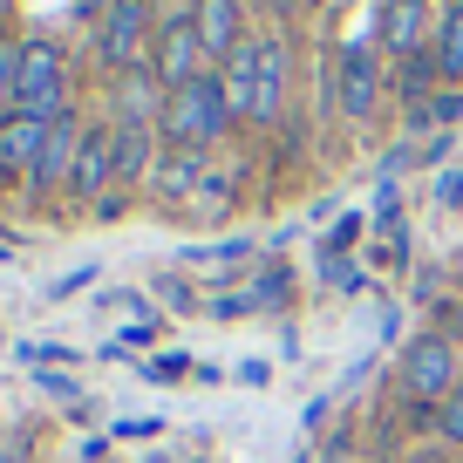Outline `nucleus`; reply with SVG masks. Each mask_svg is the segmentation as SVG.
I'll use <instances>...</instances> for the list:
<instances>
[{
	"label": "nucleus",
	"mask_w": 463,
	"mask_h": 463,
	"mask_svg": "<svg viewBox=\"0 0 463 463\" xmlns=\"http://www.w3.org/2000/svg\"><path fill=\"white\" fill-rule=\"evenodd\" d=\"M184 14H191V28H198V42H204V55H212V69L232 55V48H246L252 34H246V0H184Z\"/></svg>",
	"instance_id": "nucleus-6"
},
{
	"label": "nucleus",
	"mask_w": 463,
	"mask_h": 463,
	"mask_svg": "<svg viewBox=\"0 0 463 463\" xmlns=\"http://www.w3.org/2000/svg\"><path fill=\"white\" fill-rule=\"evenodd\" d=\"M402 389L416 395L422 409L457 395V347H449L443 334H416V341L402 347Z\"/></svg>",
	"instance_id": "nucleus-4"
},
{
	"label": "nucleus",
	"mask_w": 463,
	"mask_h": 463,
	"mask_svg": "<svg viewBox=\"0 0 463 463\" xmlns=\"http://www.w3.org/2000/svg\"><path fill=\"white\" fill-rule=\"evenodd\" d=\"M382 61H375V42H347L341 48V116L347 123H368L382 102Z\"/></svg>",
	"instance_id": "nucleus-5"
},
{
	"label": "nucleus",
	"mask_w": 463,
	"mask_h": 463,
	"mask_svg": "<svg viewBox=\"0 0 463 463\" xmlns=\"http://www.w3.org/2000/svg\"><path fill=\"white\" fill-rule=\"evenodd\" d=\"M409 123H416V130H457V123H463V82H443L430 96V109L409 116Z\"/></svg>",
	"instance_id": "nucleus-17"
},
{
	"label": "nucleus",
	"mask_w": 463,
	"mask_h": 463,
	"mask_svg": "<svg viewBox=\"0 0 463 463\" xmlns=\"http://www.w3.org/2000/svg\"><path fill=\"white\" fill-rule=\"evenodd\" d=\"M48 144V123H28V116H7L0 123V177H34V157Z\"/></svg>",
	"instance_id": "nucleus-12"
},
{
	"label": "nucleus",
	"mask_w": 463,
	"mask_h": 463,
	"mask_svg": "<svg viewBox=\"0 0 463 463\" xmlns=\"http://www.w3.org/2000/svg\"><path fill=\"white\" fill-rule=\"evenodd\" d=\"M443 198H463V164H457V171L443 177Z\"/></svg>",
	"instance_id": "nucleus-23"
},
{
	"label": "nucleus",
	"mask_w": 463,
	"mask_h": 463,
	"mask_svg": "<svg viewBox=\"0 0 463 463\" xmlns=\"http://www.w3.org/2000/svg\"><path fill=\"white\" fill-rule=\"evenodd\" d=\"M116 184V130L109 123H89V137H82V150H75V177H69V191L82 204H102V191Z\"/></svg>",
	"instance_id": "nucleus-7"
},
{
	"label": "nucleus",
	"mask_w": 463,
	"mask_h": 463,
	"mask_svg": "<svg viewBox=\"0 0 463 463\" xmlns=\"http://www.w3.org/2000/svg\"><path fill=\"white\" fill-rule=\"evenodd\" d=\"M232 102H225V82H218V69L212 75H198V82H184V89H171L164 96V116H157V137L171 150H212V144H225L232 137Z\"/></svg>",
	"instance_id": "nucleus-1"
},
{
	"label": "nucleus",
	"mask_w": 463,
	"mask_h": 463,
	"mask_svg": "<svg viewBox=\"0 0 463 463\" xmlns=\"http://www.w3.org/2000/svg\"><path fill=\"white\" fill-rule=\"evenodd\" d=\"M21 34H0V102L14 109V96H21Z\"/></svg>",
	"instance_id": "nucleus-18"
},
{
	"label": "nucleus",
	"mask_w": 463,
	"mask_h": 463,
	"mask_svg": "<svg viewBox=\"0 0 463 463\" xmlns=\"http://www.w3.org/2000/svg\"><path fill=\"white\" fill-rule=\"evenodd\" d=\"M116 130V184H150L157 171V123H109Z\"/></svg>",
	"instance_id": "nucleus-11"
},
{
	"label": "nucleus",
	"mask_w": 463,
	"mask_h": 463,
	"mask_svg": "<svg viewBox=\"0 0 463 463\" xmlns=\"http://www.w3.org/2000/svg\"><path fill=\"white\" fill-rule=\"evenodd\" d=\"M144 69L164 82V96H171V89H184V82H198V75H212V55H204V42H198V28H191L184 7L157 21V34H150V61H144Z\"/></svg>",
	"instance_id": "nucleus-3"
},
{
	"label": "nucleus",
	"mask_w": 463,
	"mask_h": 463,
	"mask_svg": "<svg viewBox=\"0 0 463 463\" xmlns=\"http://www.w3.org/2000/svg\"><path fill=\"white\" fill-rule=\"evenodd\" d=\"M116 123H157L164 116V82L150 69H130V75H116Z\"/></svg>",
	"instance_id": "nucleus-13"
},
{
	"label": "nucleus",
	"mask_w": 463,
	"mask_h": 463,
	"mask_svg": "<svg viewBox=\"0 0 463 463\" xmlns=\"http://www.w3.org/2000/svg\"><path fill=\"white\" fill-rule=\"evenodd\" d=\"M150 34H157V7L150 0H109L96 21V69L102 75H130L150 61Z\"/></svg>",
	"instance_id": "nucleus-2"
},
{
	"label": "nucleus",
	"mask_w": 463,
	"mask_h": 463,
	"mask_svg": "<svg viewBox=\"0 0 463 463\" xmlns=\"http://www.w3.org/2000/svg\"><path fill=\"white\" fill-rule=\"evenodd\" d=\"M436 436H443V443H457V449H463V389H457V395H443V402H436Z\"/></svg>",
	"instance_id": "nucleus-19"
},
{
	"label": "nucleus",
	"mask_w": 463,
	"mask_h": 463,
	"mask_svg": "<svg viewBox=\"0 0 463 463\" xmlns=\"http://www.w3.org/2000/svg\"><path fill=\"white\" fill-rule=\"evenodd\" d=\"M287 109V42L260 34V82H252V116L246 123H279Z\"/></svg>",
	"instance_id": "nucleus-10"
},
{
	"label": "nucleus",
	"mask_w": 463,
	"mask_h": 463,
	"mask_svg": "<svg viewBox=\"0 0 463 463\" xmlns=\"http://www.w3.org/2000/svg\"><path fill=\"white\" fill-rule=\"evenodd\" d=\"M218 82H225V102H232V116L246 123V116H252V82H260V34H252L246 48H232L225 61H218Z\"/></svg>",
	"instance_id": "nucleus-15"
},
{
	"label": "nucleus",
	"mask_w": 463,
	"mask_h": 463,
	"mask_svg": "<svg viewBox=\"0 0 463 463\" xmlns=\"http://www.w3.org/2000/svg\"><path fill=\"white\" fill-rule=\"evenodd\" d=\"M436 69H443V82H463V0H449V14H443V34H436Z\"/></svg>",
	"instance_id": "nucleus-16"
},
{
	"label": "nucleus",
	"mask_w": 463,
	"mask_h": 463,
	"mask_svg": "<svg viewBox=\"0 0 463 463\" xmlns=\"http://www.w3.org/2000/svg\"><path fill=\"white\" fill-rule=\"evenodd\" d=\"M157 341V327H150V320H137V327H123V347H150Z\"/></svg>",
	"instance_id": "nucleus-22"
},
{
	"label": "nucleus",
	"mask_w": 463,
	"mask_h": 463,
	"mask_svg": "<svg viewBox=\"0 0 463 463\" xmlns=\"http://www.w3.org/2000/svg\"><path fill=\"white\" fill-rule=\"evenodd\" d=\"M320 273H327L334 287H362V273H354V266H347L341 252H327V260H320Z\"/></svg>",
	"instance_id": "nucleus-20"
},
{
	"label": "nucleus",
	"mask_w": 463,
	"mask_h": 463,
	"mask_svg": "<svg viewBox=\"0 0 463 463\" xmlns=\"http://www.w3.org/2000/svg\"><path fill=\"white\" fill-rule=\"evenodd\" d=\"M375 42L389 48V55H422L430 48V0H382L375 14Z\"/></svg>",
	"instance_id": "nucleus-9"
},
{
	"label": "nucleus",
	"mask_w": 463,
	"mask_h": 463,
	"mask_svg": "<svg viewBox=\"0 0 463 463\" xmlns=\"http://www.w3.org/2000/svg\"><path fill=\"white\" fill-rule=\"evenodd\" d=\"M89 279H96V273H89V266H82V273H69V279H55V287H48V293H55V300H69V293H82V287H89Z\"/></svg>",
	"instance_id": "nucleus-21"
},
{
	"label": "nucleus",
	"mask_w": 463,
	"mask_h": 463,
	"mask_svg": "<svg viewBox=\"0 0 463 463\" xmlns=\"http://www.w3.org/2000/svg\"><path fill=\"white\" fill-rule=\"evenodd\" d=\"M204 150H164L157 157V171H150V191L157 198H198L204 191Z\"/></svg>",
	"instance_id": "nucleus-14"
},
{
	"label": "nucleus",
	"mask_w": 463,
	"mask_h": 463,
	"mask_svg": "<svg viewBox=\"0 0 463 463\" xmlns=\"http://www.w3.org/2000/svg\"><path fill=\"white\" fill-rule=\"evenodd\" d=\"M0 14H14V0H0Z\"/></svg>",
	"instance_id": "nucleus-24"
},
{
	"label": "nucleus",
	"mask_w": 463,
	"mask_h": 463,
	"mask_svg": "<svg viewBox=\"0 0 463 463\" xmlns=\"http://www.w3.org/2000/svg\"><path fill=\"white\" fill-rule=\"evenodd\" d=\"M82 137H89V123H82V116H61V123H48V144H42V157H34V177H28V184L34 191H69V177H75V150H82Z\"/></svg>",
	"instance_id": "nucleus-8"
}]
</instances>
